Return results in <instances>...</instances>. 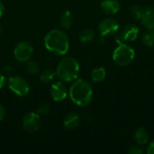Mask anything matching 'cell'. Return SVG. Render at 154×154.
<instances>
[{
  "mask_svg": "<svg viewBox=\"0 0 154 154\" xmlns=\"http://www.w3.org/2000/svg\"><path fill=\"white\" fill-rule=\"evenodd\" d=\"M1 32H2V27H1V25H0V34H1Z\"/></svg>",
  "mask_w": 154,
  "mask_h": 154,
  "instance_id": "83f0119b",
  "label": "cell"
},
{
  "mask_svg": "<svg viewBox=\"0 0 154 154\" xmlns=\"http://www.w3.org/2000/svg\"><path fill=\"white\" fill-rule=\"evenodd\" d=\"M42 124L41 117L38 113L31 112L27 114L23 120V126L25 131L29 133H33L37 131Z\"/></svg>",
  "mask_w": 154,
  "mask_h": 154,
  "instance_id": "52a82bcc",
  "label": "cell"
},
{
  "mask_svg": "<svg viewBox=\"0 0 154 154\" xmlns=\"http://www.w3.org/2000/svg\"><path fill=\"white\" fill-rule=\"evenodd\" d=\"M144 13V8H143L140 5H133L130 8V14L135 19V20H140L142 19L143 15Z\"/></svg>",
  "mask_w": 154,
  "mask_h": 154,
  "instance_id": "d6986e66",
  "label": "cell"
},
{
  "mask_svg": "<svg viewBox=\"0 0 154 154\" xmlns=\"http://www.w3.org/2000/svg\"><path fill=\"white\" fill-rule=\"evenodd\" d=\"M95 36V33L92 30H88V29H86V30H83L79 35V39L81 42L83 43H87V42H89L93 40Z\"/></svg>",
  "mask_w": 154,
  "mask_h": 154,
  "instance_id": "ac0fdd59",
  "label": "cell"
},
{
  "mask_svg": "<svg viewBox=\"0 0 154 154\" xmlns=\"http://www.w3.org/2000/svg\"><path fill=\"white\" fill-rule=\"evenodd\" d=\"M48 112H49V107L47 106H45V105L42 106H41L39 108V110H38V114H43V115H45Z\"/></svg>",
  "mask_w": 154,
  "mask_h": 154,
  "instance_id": "603a6c76",
  "label": "cell"
},
{
  "mask_svg": "<svg viewBox=\"0 0 154 154\" xmlns=\"http://www.w3.org/2000/svg\"><path fill=\"white\" fill-rule=\"evenodd\" d=\"M5 116V108L0 105V121H2V120L4 119Z\"/></svg>",
  "mask_w": 154,
  "mask_h": 154,
  "instance_id": "d4e9b609",
  "label": "cell"
},
{
  "mask_svg": "<svg viewBox=\"0 0 154 154\" xmlns=\"http://www.w3.org/2000/svg\"><path fill=\"white\" fill-rule=\"evenodd\" d=\"M69 94L70 99L76 105L79 106H86L92 99L93 89L88 81L84 79H78L70 87Z\"/></svg>",
  "mask_w": 154,
  "mask_h": 154,
  "instance_id": "7a4b0ae2",
  "label": "cell"
},
{
  "mask_svg": "<svg viewBox=\"0 0 154 154\" xmlns=\"http://www.w3.org/2000/svg\"><path fill=\"white\" fill-rule=\"evenodd\" d=\"M3 14H4V5H3V3L0 1V18L2 17Z\"/></svg>",
  "mask_w": 154,
  "mask_h": 154,
  "instance_id": "4316f807",
  "label": "cell"
},
{
  "mask_svg": "<svg viewBox=\"0 0 154 154\" xmlns=\"http://www.w3.org/2000/svg\"><path fill=\"white\" fill-rule=\"evenodd\" d=\"M79 72V64L78 60L70 56L63 58L58 64L56 75L65 82H70L78 78Z\"/></svg>",
  "mask_w": 154,
  "mask_h": 154,
  "instance_id": "3957f363",
  "label": "cell"
},
{
  "mask_svg": "<svg viewBox=\"0 0 154 154\" xmlns=\"http://www.w3.org/2000/svg\"><path fill=\"white\" fill-rule=\"evenodd\" d=\"M147 153L148 154H154V141L150 143L147 148Z\"/></svg>",
  "mask_w": 154,
  "mask_h": 154,
  "instance_id": "cb8c5ba5",
  "label": "cell"
},
{
  "mask_svg": "<svg viewBox=\"0 0 154 154\" xmlns=\"http://www.w3.org/2000/svg\"><path fill=\"white\" fill-rule=\"evenodd\" d=\"M73 23V15L70 11L67 10L60 16V24L64 28H69Z\"/></svg>",
  "mask_w": 154,
  "mask_h": 154,
  "instance_id": "2e32d148",
  "label": "cell"
},
{
  "mask_svg": "<svg viewBox=\"0 0 154 154\" xmlns=\"http://www.w3.org/2000/svg\"><path fill=\"white\" fill-rule=\"evenodd\" d=\"M101 8L107 14H115L120 10V2L119 0H102Z\"/></svg>",
  "mask_w": 154,
  "mask_h": 154,
  "instance_id": "8fae6325",
  "label": "cell"
},
{
  "mask_svg": "<svg viewBox=\"0 0 154 154\" xmlns=\"http://www.w3.org/2000/svg\"><path fill=\"white\" fill-rule=\"evenodd\" d=\"M106 75V71L105 68L103 67H98L96 68L95 69L92 70L91 72V79L94 82H100L105 79Z\"/></svg>",
  "mask_w": 154,
  "mask_h": 154,
  "instance_id": "9a60e30c",
  "label": "cell"
},
{
  "mask_svg": "<svg viewBox=\"0 0 154 154\" xmlns=\"http://www.w3.org/2000/svg\"><path fill=\"white\" fill-rule=\"evenodd\" d=\"M128 153L130 154H142L143 153V150L138 147V146H132L130 147V149L128 150Z\"/></svg>",
  "mask_w": 154,
  "mask_h": 154,
  "instance_id": "7402d4cb",
  "label": "cell"
},
{
  "mask_svg": "<svg viewBox=\"0 0 154 154\" xmlns=\"http://www.w3.org/2000/svg\"><path fill=\"white\" fill-rule=\"evenodd\" d=\"M80 124V117L76 113H70L64 118V126L68 129H75Z\"/></svg>",
  "mask_w": 154,
  "mask_h": 154,
  "instance_id": "4fadbf2b",
  "label": "cell"
},
{
  "mask_svg": "<svg viewBox=\"0 0 154 154\" xmlns=\"http://www.w3.org/2000/svg\"><path fill=\"white\" fill-rule=\"evenodd\" d=\"M143 25L147 30H153L154 31V8L153 7H147L144 9L143 15L141 19Z\"/></svg>",
  "mask_w": 154,
  "mask_h": 154,
  "instance_id": "7c38bea8",
  "label": "cell"
},
{
  "mask_svg": "<svg viewBox=\"0 0 154 154\" xmlns=\"http://www.w3.org/2000/svg\"><path fill=\"white\" fill-rule=\"evenodd\" d=\"M134 138L135 140V142L140 144V145H143L145 143H147L148 140H149V134L148 131L143 127L138 128L134 134Z\"/></svg>",
  "mask_w": 154,
  "mask_h": 154,
  "instance_id": "5bb4252c",
  "label": "cell"
},
{
  "mask_svg": "<svg viewBox=\"0 0 154 154\" xmlns=\"http://www.w3.org/2000/svg\"><path fill=\"white\" fill-rule=\"evenodd\" d=\"M38 69H39V65L33 61V60H27V63H26V70L31 73V74H35L38 72Z\"/></svg>",
  "mask_w": 154,
  "mask_h": 154,
  "instance_id": "44dd1931",
  "label": "cell"
},
{
  "mask_svg": "<svg viewBox=\"0 0 154 154\" xmlns=\"http://www.w3.org/2000/svg\"><path fill=\"white\" fill-rule=\"evenodd\" d=\"M56 72L51 70V69H45L42 71V73L41 74V80L43 83H49L50 81H51L53 79V78L55 77Z\"/></svg>",
  "mask_w": 154,
  "mask_h": 154,
  "instance_id": "ffe728a7",
  "label": "cell"
},
{
  "mask_svg": "<svg viewBox=\"0 0 154 154\" xmlns=\"http://www.w3.org/2000/svg\"><path fill=\"white\" fill-rule=\"evenodd\" d=\"M134 57H135L134 50L131 46L122 42L119 43L118 47L114 51L113 53L114 61L116 62V64L121 67L128 66L129 64H131Z\"/></svg>",
  "mask_w": 154,
  "mask_h": 154,
  "instance_id": "277c9868",
  "label": "cell"
},
{
  "mask_svg": "<svg viewBox=\"0 0 154 154\" xmlns=\"http://www.w3.org/2000/svg\"><path fill=\"white\" fill-rule=\"evenodd\" d=\"M139 34V28L134 24H128L119 34V39L123 42H134Z\"/></svg>",
  "mask_w": 154,
  "mask_h": 154,
  "instance_id": "9c48e42d",
  "label": "cell"
},
{
  "mask_svg": "<svg viewBox=\"0 0 154 154\" xmlns=\"http://www.w3.org/2000/svg\"><path fill=\"white\" fill-rule=\"evenodd\" d=\"M45 48L55 55H64L68 52L69 42L67 34L59 29L50 31L44 37Z\"/></svg>",
  "mask_w": 154,
  "mask_h": 154,
  "instance_id": "6da1fadb",
  "label": "cell"
},
{
  "mask_svg": "<svg viewBox=\"0 0 154 154\" xmlns=\"http://www.w3.org/2000/svg\"><path fill=\"white\" fill-rule=\"evenodd\" d=\"M143 43L147 47H152L154 44V31L147 30L142 36Z\"/></svg>",
  "mask_w": 154,
  "mask_h": 154,
  "instance_id": "e0dca14e",
  "label": "cell"
},
{
  "mask_svg": "<svg viewBox=\"0 0 154 154\" xmlns=\"http://www.w3.org/2000/svg\"><path fill=\"white\" fill-rule=\"evenodd\" d=\"M119 29V23L117 21L112 18L104 19L98 25V31L101 37H105L106 35L116 33Z\"/></svg>",
  "mask_w": 154,
  "mask_h": 154,
  "instance_id": "ba28073f",
  "label": "cell"
},
{
  "mask_svg": "<svg viewBox=\"0 0 154 154\" xmlns=\"http://www.w3.org/2000/svg\"><path fill=\"white\" fill-rule=\"evenodd\" d=\"M32 53H33V47L28 42H19L14 50V58L21 62L29 60L32 56Z\"/></svg>",
  "mask_w": 154,
  "mask_h": 154,
  "instance_id": "8992f818",
  "label": "cell"
},
{
  "mask_svg": "<svg viewBox=\"0 0 154 154\" xmlns=\"http://www.w3.org/2000/svg\"><path fill=\"white\" fill-rule=\"evenodd\" d=\"M51 96L58 102L64 100L67 97V88L62 82H55L51 87Z\"/></svg>",
  "mask_w": 154,
  "mask_h": 154,
  "instance_id": "30bf717a",
  "label": "cell"
},
{
  "mask_svg": "<svg viewBox=\"0 0 154 154\" xmlns=\"http://www.w3.org/2000/svg\"><path fill=\"white\" fill-rule=\"evenodd\" d=\"M5 84V78L3 74L0 73V88H2Z\"/></svg>",
  "mask_w": 154,
  "mask_h": 154,
  "instance_id": "484cf974",
  "label": "cell"
},
{
  "mask_svg": "<svg viewBox=\"0 0 154 154\" xmlns=\"http://www.w3.org/2000/svg\"><path fill=\"white\" fill-rule=\"evenodd\" d=\"M8 87L12 92L19 97H23L27 95L30 89L27 81L23 78L19 76L10 77L8 79Z\"/></svg>",
  "mask_w": 154,
  "mask_h": 154,
  "instance_id": "5b68a950",
  "label": "cell"
}]
</instances>
